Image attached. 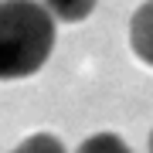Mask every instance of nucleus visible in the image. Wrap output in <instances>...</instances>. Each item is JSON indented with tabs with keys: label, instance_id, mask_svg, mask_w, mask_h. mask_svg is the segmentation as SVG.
<instances>
[{
	"label": "nucleus",
	"instance_id": "1",
	"mask_svg": "<svg viewBox=\"0 0 153 153\" xmlns=\"http://www.w3.org/2000/svg\"><path fill=\"white\" fill-rule=\"evenodd\" d=\"M55 17L38 0H0V82L31 78L55 51Z\"/></svg>",
	"mask_w": 153,
	"mask_h": 153
},
{
	"label": "nucleus",
	"instance_id": "2",
	"mask_svg": "<svg viewBox=\"0 0 153 153\" xmlns=\"http://www.w3.org/2000/svg\"><path fill=\"white\" fill-rule=\"evenodd\" d=\"M129 48L143 65L153 68V0L140 4L129 17Z\"/></svg>",
	"mask_w": 153,
	"mask_h": 153
},
{
	"label": "nucleus",
	"instance_id": "3",
	"mask_svg": "<svg viewBox=\"0 0 153 153\" xmlns=\"http://www.w3.org/2000/svg\"><path fill=\"white\" fill-rule=\"evenodd\" d=\"M48 7V14L55 21H65V24H82L88 14L95 10L99 0H41Z\"/></svg>",
	"mask_w": 153,
	"mask_h": 153
},
{
	"label": "nucleus",
	"instance_id": "4",
	"mask_svg": "<svg viewBox=\"0 0 153 153\" xmlns=\"http://www.w3.org/2000/svg\"><path fill=\"white\" fill-rule=\"evenodd\" d=\"M10 153H68L55 133H31L27 140H21Z\"/></svg>",
	"mask_w": 153,
	"mask_h": 153
},
{
	"label": "nucleus",
	"instance_id": "5",
	"mask_svg": "<svg viewBox=\"0 0 153 153\" xmlns=\"http://www.w3.org/2000/svg\"><path fill=\"white\" fill-rule=\"evenodd\" d=\"M75 153H133V150H129V143L123 136H116V133H95V136H88Z\"/></svg>",
	"mask_w": 153,
	"mask_h": 153
},
{
	"label": "nucleus",
	"instance_id": "6",
	"mask_svg": "<svg viewBox=\"0 0 153 153\" xmlns=\"http://www.w3.org/2000/svg\"><path fill=\"white\" fill-rule=\"evenodd\" d=\"M150 153H153V133H150Z\"/></svg>",
	"mask_w": 153,
	"mask_h": 153
}]
</instances>
